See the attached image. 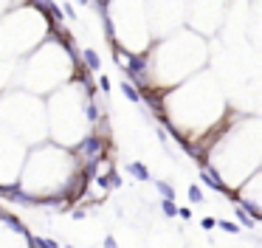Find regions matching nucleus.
Here are the masks:
<instances>
[{
    "mask_svg": "<svg viewBox=\"0 0 262 248\" xmlns=\"http://www.w3.org/2000/svg\"><path fill=\"white\" fill-rule=\"evenodd\" d=\"M104 150H107V135L88 133V135H82V139L71 147V155L76 158L79 163H88V161H102Z\"/></svg>",
    "mask_w": 262,
    "mask_h": 248,
    "instance_id": "1",
    "label": "nucleus"
},
{
    "mask_svg": "<svg viewBox=\"0 0 262 248\" xmlns=\"http://www.w3.org/2000/svg\"><path fill=\"white\" fill-rule=\"evenodd\" d=\"M79 62H82V68H85L88 73H99V71H102V57L96 54V48H82Z\"/></svg>",
    "mask_w": 262,
    "mask_h": 248,
    "instance_id": "2",
    "label": "nucleus"
},
{
    "mask_svg": "<svg viewBox=\"0 0 262 248\" xmlns=\"http://www.w3.org/2000/svg\"><path fill=\"white\" fill-rule=\"evenodd\" d=\"M127 175H133L135 181H153V178H150V170H147L141 161H130L127 163Z\"/></svg>",
    "mask_w": 262,
    "mask_h": 248,
    "instance_id": "3",
    "label": "nucleus"
},
{
    "mask_svg": "<svg viewBox=\"0 0 262 248\" xmlns=\"http://www.w3.org/2000/svg\"><path fill=\"white\" fill-rule=\"evenodd\" d=\"M122 93H124V99H130L133 104H141V91L133 85V82H127V79L122 82Z\"/></svg>",
    "mask_w": 262,
    "mask_h": 248,
    "instance_id": "4",
    "label": "nucleus"
},
{
    "mask_svg": "<svg viewBox=\"0 0 262 248\" xmlns=\"http://www.w3.org/2000/svg\"><path fill=\"white\" fill-rule=\"evenodd\" d=\"M186 195H189V203H192V206H200V203H206V198H203V189L197 186V183H189V189H186Z\"/></svg>",
    "mask_w": 262,
    "mask_h": 248,
    "instance_id": "5",
    "label": "nucleus"
},
{
    "mask_svg": "<svg viewBox=\"0 0 262 248\" xmlns=\"http://www.w3.org/2000/svg\"><path fill=\"white\" fill-rule=\"evenodd\" d=\"M155 189H158L161 200H175V189H172L169 181H155Z\"/></svg>",
    "mask_w": 262,
    "mask_h": 248,
    "instance_id": "6",
    "label": "nucleus"
},
{
    "mask_svg": "<svg viewBox=\"0 0 262 248\" xmlns=\"http://www.w3.org/2000/svg\"><path fill=\"white\" fill-rule=\"evenodd\" d=\"M214 229H223L226 234H240V231H243V226H237L234 220H214Z\"/></svg>",
    "mask_w": 262,
    "mask_h": 248,
    "instance_id": "7",
    "label": "nucleus"
},
{
    "mask_svg": "<svg viewBox=\"0 0 262 248\" xmlns=\"http://www.w3.org/2000/svg\"><path fill=\"white\" fill-rule=\"evenodd\" d=\"M234 214H237V220H240V223L245 226V229H256V220H251L248 214H245L243 209H240V206H237V203H234Z\"/></svg>",
    "mask_w": 262,
    "mask_h": 248,
    "instance_id": "8",
    "label": "nucleus"
},
{
    "mask_svg": "<svg viewBox=\"0 0 262 248\" xmlns=\"http://www.w3.org/2000/svg\"><path fill=\"white\" fill-rule=\"evenodd\" d=\"M161 212H164V217H178V206L175 200H161Z\"/></svg>",
    "mask_w": 262,
    "mask_h": 248,
    "instance_id": "9",
    "label": "nucleus"
},
{
    "mask_svg": "<svg viewBox=\"0 0 262 248\" xmlns=\"http://www.w3.org/2000/svg\"><path fill=\"white\" fill-rule=\"evenodd\" d=\"M110 88H113V85H110V79H107V76H99V91H102L104 96L110 93Z\"/></svg>",
    "mask_w": 262,
    "mask_h": 248,
    "instance_id": "10",
    "label": "nucleus"
},
{
    "mask_svg": "<svg viewBox=\"0 0 262 248\" xmlns=\"http://www.w3.org/2000/svg\"><path fill=\"white\" fill-rule=\"evenodd\" d=\"M102 248H119V240L113 234H107V237H104V242H102Z\"/></svg>",
    "mask_w": 262,
    "mask_h": 248,
    "instance_id": "11",
    "label": "nucleus"
},
{
    "mask_svg": "<svg viewBox=\"0 0 262 248\" xmlns=\"http://www.w3.org/2000/svg\"><path fill=\"white\" fill-rule=\"evenodd\" d=\"M200 229H203V231H212V229H214V217H203V220H200Z\"/></svg>",
    "mask_w": 262,
    "mask_h": 248,
    "instance_id": "12",
    "label": "nucleus"
},
{
    "mask_svg": "<svg viewBox=\"0 0 262 248\" xmlns=\"http://www.w3.org/2000/svg\"><path fill=\"white\" fill-rule=\"evenodd\" d=\"M178 217H181V220H189V217H192V209H178Z\"/></svg>",
    "mask_w": 262,
    "mask_h": 248,
    "instance_id": "13",
    "label": "nucleus"
},
{
    "mask_svg": "<svg viewBox=\"0 0 262 248\" xmlns=\"http://www.w3.org/2000/svg\"><path fill=\"white\" fill-rule=\"evenodd\" d=\"M85 217V209H73V220H82Z\"/></svg>",
    "mask_w": 262,
    "mask_h": 248,
    "instance_id": "14",
    "label": "nucleus"
},
{
    "mask_svg": "<svg viewBox=\"0 0 262 248\" xmlns=\"http://www.w3.org/2000/svg\"><path fill=\"white\" fill-rule=\"evenodd\" d=\"M76 3H79V6H88V3H91V0H76Z\"/></svg>",
    "mask_w": 262,
    "mask_h": 248,
    "instance_id": "15",
    "label": "nucleus"
}]
</instances>
